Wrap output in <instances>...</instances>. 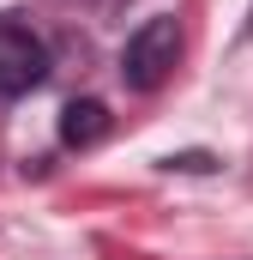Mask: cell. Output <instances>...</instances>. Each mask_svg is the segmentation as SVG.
Segmentation results:
<instances>
[{
    "label": "cell",
    "mask_w": 253,
    "mask_h": 260,
    "mask_svg": "<svg viewBox=\"0 0 253 260\" xmlns=\"http://www.w3.org/2000/svg\"><path fill=\"white\" fill-rule=\"evenodd\" d=\"M175 55H181V24L169 12L145 18L121 49V85L126 91H157L169 73H175Z\"/></svg>",
    "instance_id": "obj_1"
},
{
    "label": "cell",
    "mask_w": 253,
    "mask_h": 260,
    "mask_svg": "<svg viewBox=\"0 0 253 260\" xmlns=\"http://www.w3.org/2000/svg\"><path fill=\"white\" fill-rule=\"evenodd\" d=\"M49 79V49L30 24L0 18V97H24Z\"/></svg>",
    "instance_id": "obj_2"
},
{
    "label": "cell",
    "mask_w": 253,
    "mask_h": 260,
    "mask_svg": "<svg viewBox=\"0 0 253 260\" xmlns=\"http://www.w3.org/2000/svg\"><path fill=\"white\" fill-rule=\"evenodd\" d=\"M103 133H109V109H103L97 97H72L61 109V139L66 145H97Z\"/></svg>",
    "instance_id": "obj_3"
},
{
    "label": "cell",
    "mask_w": 253,
    "mask_h": 260,
    "mask_svg": "<svg viewBox=\"0 0 253 260\" xmlns=\"http://www.w3.org/2000/svg\"><path fill=\"white\" fill-rule=\"evenodd\" d=\"M163 170H217V157L211 151H175V157H163Z\"/></svg>",
    "instance_id": "obj_4"
}]
</instances>
